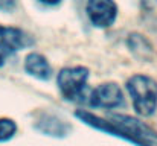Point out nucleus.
Masks as SVG:
<instances>
[{"label": "nucleus", "mask_w": 157, "mask_h": 146, "mask_svg": "<svg viewBox=\"0 0 157 146\" xmlns=\"http://www.w3.org/2000/svg\"><path fill=\"white\" fill-rule=\"evenodd\" d=\"M78 119H81L84 123L108 133L111 136H117L124 140H128L137 146H156L157 145V133L153 131L145 123L139 122L137 119H133L130 116L124 114H113L111 122L101 119L92 113L87 111H78L75 113Z\"/></svg>", "instance_id": "obj_1"}, {"label": "nucleus", "mask_w": 157, "mask_h": 146, "mask_svg": "<svg viewBox=\"0 0 157 146\" xmlns=\"http://www.w3.org/2000/svg\"><path fill=\"white\" fill-rule=\"evenodd\" d=\"M127 90L131 96L137 114L148 117L157 108V82L145 75H134L127 81Z\"/></svg>", "instance_id": "obj_2"}, {"label": "nucleus", "mask_w": 157, "mask_h": 146, "mask_svg": "<svg viewBox=\"0 0 157 146\" xmlns=\"http://www.w3.org/2000/svg\"><path fill=\"white\" fill-rule=\"evenodd\" d=\"M89 79V70L86 67H67L58 73V87L61 95L67 100H76L82 97Z\"/></svg>", "instance_id": "obj_3"}, {"label": "nucleus", "mask_w": 157, "mask_h": 146, "mask_svg": "<svg viewBox=\"0 0 157 146\" xmlns=\"http://www.w3.org/2000/svg\"><path fill=\"white\" fill-rule=\"evenodd\" d=\"M87 15H89L93 26L108 28L116 20L117 6L113 0H89Z\"/></svg>", "instance_id": "obj_4"}, {"label": "nucleus", "mask_w": 157, "mask_h": 146, "mask_svg": "<svg viewBox=\"0 0 157 146\" xmlns=\"http://www.w3.org/2000/svg\"><path fill=\"white\" fill-rule=\"evenodd\" d=\"M124 102L122 90L117 84L105 82L98 85L90 95V105L98 108H116Z\"/></svg>", "instance_id": "obj_5"}, {"label": "nucleus", "mask_w": 157, "mask_h": 146, "mask_svg": "<svg viewBox=\"0 0 157 146\" xmlns=\"http://www.w3.org/2000/svg\"><path fill=\"white\" fill-rule=\"evenodd\" d=\"M25 70L41 81H48L52 76V67L49 66L48 59L40 53H29L25 59Z\"/></svg>", "instance_id": "obj_6"}, {"label": "nucleus", "mask_w": 157, "mask_h": 146, "mask_svg": "<svg viewBox=\"0 0 157 146\" xmlns=\"http://www.w3.org/2000/svg\"><path fill=\"white\" fill-rule=\"evenodd\" d=\"M0 40L8 43L9 46H12L15 50H20V49L34 44L32 37H29L21 29H18V28H8V26H2V24H0Z\"/></svg>", "instance_id": "obj_7"}, {"label": "nucleus", "mask_w": 157, "mask_h": 146, "mask_svg": "<svg viewBox=\"0 0 157 146\" xmlns=\"http://www.w3.org/2000/svg\"><path fill=\"white\" fill-rule=\"evenodd\" d=\"M128 47L130 50L140 59H148L151 55V44L139 34H133L128 38Z\"/></svg>", "instance_id": "obj_8"}, {"label": "nucleus", "mask_w": 157, "mask_h": 146, "mask_svg": "<svg viewBox=\"0 0 157 146\" xmlns=\"http://www.w3.org/2000/svg\"><path fill=\"white\" fill-rule=\"evenodd\" d=\"M17 133V125L11 119H0V142L12 139Z\"/></svg>", "instance_id": "obj_9"}, {"label": "nucleus", "mask_w": 157, "mask_h": 146, "mask_svg": "<svg viewBox=\"0 0 157 146\" xmlns=\"http://www.w3.org/2000/svg\"><path fill=\"white\" fill-rule=\"evenodd\" d=\"M14 52H15V49L12 47V46H9L8 43H5V41L0 40V67L5 64V61L8 59V56H11Z\"/></svg>", "instance_id": "obj_10"}, {"label": "nucleus", "mask_w": 157, "mask_h": 146, "mask_svg": "<svg viewBox=\"0 0 157 146\" xmlns=\"http://www.w3.org/2000/svg\"><path fill=\"white\" fill-rule=\"evenodd\" d=\"M14 5H15V0H0V9L3 11H9Z\"/></svg>", "instance_id": "obj_11"}, {"label": "nucleus", "mask_w": 157, "mask_h": 146, "mask_svg": "<svg viewBox=\"0 0 157 146\" xmlns=\"http://www.w3.org/2000/svg\"><path fill=\"white\" fill-rule=\"evenodd\" d=\"M40 2H43L44 5H51V6H53V5H58V3H61V0H40Z\"/></svg>", "instance_id": "obj_12"}]
</instances>
